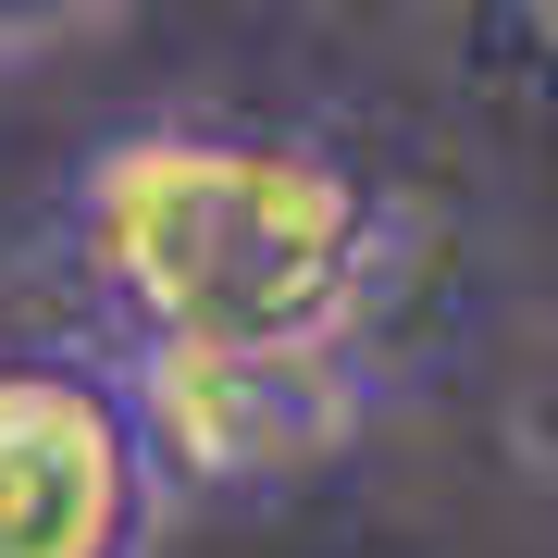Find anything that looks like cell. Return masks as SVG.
<instances>
[{
	"instance_id": "6da1fadb",
	"label": "cell",
	"mask_w": 558,
	"mask_h": 558,
	"mask_svg": "<svg viewBox=\"0 0 558 558\" xmlns=\"http://www.w3.org/2000/svg\"><path fill=\"white\" fill-rule=\"evenodd\" d=\"M75 274L137 336L360 348L385 286V199L323 137L124 124L75 161Z\"/></svg>"
},
{
	"instance_id": "7a4b0ae2",
	"label": "cell",
	"mask_w": 558,
	"mask_h": 558,
	"mask_svg": "<svg viewBox=\"0 0 558 558\" xmlns=\"http://www.w3.org/2000/svg\"><path fill=\"white\" fill-rule=\"evenodd\" d=\"M124 398L161 459V497H274L323 472L373 385L348 348H211V336H137L124 348Z\"/></svg>"
},
{
	"instance_id": "3957f363",
	"label": "cell",
	"mask_w": 558,
	"mask_h": 558,
	"mask_svg": "<svg viewBox=\"0 0 558 558\" xmlns=\"http://www.w3.org/2000/svg\"><path fill=\"white\" fill-rule=\"evenodd\" d=\"M161 509L124 360L0 348V558H149Z\"/></svg>"
},
{
	"instance_id": "277c9868",
	"label": "cell",
	"mask_w": 558,
	"mask_h": 558,
	"mask_svg": "<svg viewBox=\"0 0 558 558\" xmlns=\"http://www.w3.org/2000/svg\"><path fill=\"white\" fill-rule=\"evenodd\" d=\"M497 435H509V459H521L534 484H558V311H534V336H521V360H509Z\"/></svg>"
},
{
	"instance_id": "5b68a950",
	"label": "cell",
	"mask_w": 558,
	"mask_h": 558,
	"mask_svg": "<svg viewBox=\"0 0 558 558\" xmlns=\"http://www.w3.org/2000/svg\"><path fill=\"white\" fill-rule=\"evenodd\" d=\"M87 25H112V0H0V62H38Z\"/></svg>"
}]
</instances>
